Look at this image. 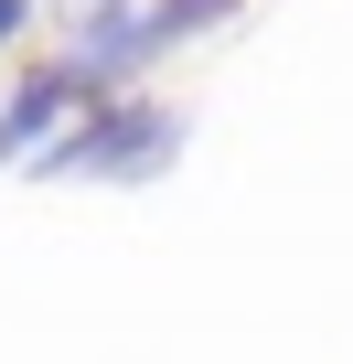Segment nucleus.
<instances>
[{"label":"nucleus","mask_w":353,"mask_h":364,"mask_svg":"<svg viewBox=\"0 0 353 364\" xmlns=\"http://www.w3.org/2000/svg\"><path fill=\"white\" fill-rule=\"evenodd\" d=\"M171 150H183V107L107 97L33 161V182H150V171H171Z\"/></svg>","instance_id":"1"},{"label":"nucleus","mask_w":353,"mask_h":364,"mask_svg":"<svg viewBox=\"0 0 353 364\" xmlns=\"http://www.w3.org/2000/svg\"><path fill=\"white\" fill-rule=\"evenodd\" d=\"M86 107H107V86H97L86 65H43V75H22L11 97H0V171H33Z\"/></svg>","instance_id":"2"},{"label":"nucleus","mask_w":353,"mask_h":364,"mask_svg":"<svg viewBox=\"0 0 353 364\" xmlns=\"http://www.w3.org/2000/svg\"><path fill=\"white\" fill-rule=\"evenodd\" d=\"M161 54H171L161 0H97V11H75V33H65V65H86L97 86H107V75H139V65H161Z\"/></svg>","instance_id":"3"},{"label":"nucleus","mask_w":353,"mask_h":364,"mask_svg":"<svg viewBox=\"0 0 353 364\" xmlns=\"http://www.w3.org/2000/svg\"><path fill=\"white\" fill-rule=\"evenodd\" d=\"M246 0H161V22H171V43H193V33H214V22H236Z\"/></svg>","instance_id":"4"},{"label":"nucleus","mask_w":353,"mask_h":364,"mask_svg":"<svg viewBox=\"0 0 353 364\" xmlns=\"http://www.w3.org/2000/svg\"><path fill=\"white\" fill-rule=\"evenodd\" d=\"M22 22H33V0H0V43H11V33H22Z\"/></svg>","instance_id":"5"}]
</instances>
